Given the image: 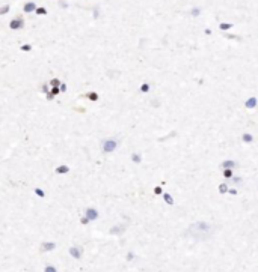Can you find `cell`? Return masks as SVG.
Masks as SVG:
<instances>
[{"mask_svg": "<svg viewBox=\"0 0 258 272\" xmlns=\"http://www.w3.org/2000/svg\"><path fill=\"white\" fill-rule=\"evenodd\" d=\"M190 228L195 232L193 234L196 236L198 233H208V230H210V224H207L205 221H198V222H195Z\"/></svg>", "mask_w": 258, "mask_h": 272, "instance_id": "obj_1", "label": "cell"}, {"mask_svg": "<svg viewBox=\"0 0 258 272\" xmlns=\"http://www.w3.org/2000/svg\"><path fill=\"white\" fill-rule=\"evenodd\" d=\"M11 29H14V30H18V29H21L23 26H24V21H23V18H15V20H12L11 21Z\"/></svg>", "mask_w": 258, "mask_h": 272, "instance_id": "obj_2", "label": "cell"}, {"mask_svg": "<svg viewBox=\"0 0 258 272\" xmlns=\"http://www.w3.org/2000/svg\"><path fill=\"white\" fill-rule=\"evenodd\" d=\"M104 151L106 152H112L115 147H116V141L115 140H107V141H104Z\"/></svg>", "mask_w": 258, "mask_h": 272, "instance_id": "obj_3", "label": "cell"}, {"mask_svg": "<svg viewBox=\"0 0 258 272\" xmlns=\"http://www.w3.org/2000/svg\"><path fill=\"white\" fill-rule=\"evenodd\" d=\"M70 254L74 259H80L82 257V251H80V248H77V247H71L70 248Z\"/></svg>", "mask_w": 258, "mask_h": 272, "instance_id": "obj_4", "label": "cell"}, {"mask_svg": "<svg viewBox=\"0 0 258 272\" xmlns=\"http://www.w3.org/2000/svg\"><path fill=\"white\" fill-rule=\"evenodd\" d=\"M86 217L89 218V220H97L98 212L95 209H92V207H89V209H86Z\"/></svg>", "mask_w": 258, "mask_h": 272, "instance_id": "obj_5", "label": "cell"}, {"mask_svg": "<svg viewBox=\"0 0 258 272\" xmlns=\"http://www.w3.org/2000/svg\"><path fill=\"white\" fill-rule=\"evenodd\" d=\"M24 12H33V11H36L38 8H36V5L33 3V2H29V3H26L24 5Z\"/></svg>", "mask_w": 258, "mask_h": 272, "instance_id": "obj_6", "label": "cell"}, {"mask_svg": "<svg viewBox=\"0 0 258 272\" xmlns=\"http://www.w3.org/2000/svg\"><path fill=\"white\" fill-rule=\"evenodd\" d=\"M55 247H56V245L53 242H49V244H44L43 250H45V251H51V250H55Z\"/></svg>", "mask_w": 258, "mask_h": 272, "instance_id": "obj_7", "label": "cell"}, {"mask_svg": "<svg viewBox=\"0 0 258 272\" xmlns=\"http://www.w3.org/2000/svg\"><path fill=\"white\" fill-rule=\"evenodd\" d=\"M165 200H166V203H169V205H172V203H174L172 197H171L169 194H165Z\"/></svg>", "mask_w": 258, "mask_h": 272, "instance_id": "obj_8", "label": "cell"}, {"mask_svg": "<svg viewBox=\"0 0 258 272\" xmlns=\"http://www.w3.org/2000/svg\"><path fill=\"white\" fill-rule=\"evenodd\" d=\"M36 14H39V15H45V14H47V11H45L44 8H38V9H36Z\"/></svg>", "mask_w": 258, "mask_h": 272, "instance_id": "obj_9", "label": "cell"}, {"mask_svg": "<svg viewBox=\"0 0 258 272\" xmlns=\"http://www.w3.org/2000/svg\"><path fill=\"white\" fill-rule=\"evenodd\" d=\"M44 272H57V271H56V268H55V266H47Z\"/></svg>", "mask_w": 258, "mask_h": 272, "instance_id": "obj_10", "label": "cell"}, {"mask_svg": "<svg viewBox=\"0 0 258 272\" xmlns=\"http://www.w3.org/2000/svg\"><path fill=\"white\" fill-rule=\"evenodd\" d=\"M220 29H222V30H228V29H231V24H220Z\"/></svg>", "mask_w": 258, "mask_h": 272, "instance_id": "obj_11", "label": "cell"}, {"mask_svg": "<svg viewBox=\"0 0 258 272\" xmlns=\"http://www.w3.org/2000/svg\"><path fill=\"white\" fill-rule=\"evenodd\" d=\"M148 90V84H142V92H146Z\"/></svg>", "mask_w": 258, "mask_h": 272, "instance_id": "obj_12", "label": "cell"}, {"mask_svg": "<svg viewBox=\"0 0 258 272\" xmlns=\"http://www.w3.org/2000/svg\"><path fill=\"white\" fill-rule=\"evenodd\" d=\"M36 194H38V195H41V197H44V193H43V191H41V189H36Z\"/></svg>", "mask_w": 258, "mask_h": 272, "instance_id": "obj_13", "label": "cell"}, {"mask_svg": "<svg viewBox=\"0 0 258 272\" xmlns=\"http://www.w3.org/2000/svg\"><path fill=\"white\" fill-rule=\"evenodd\" d=\"M21 48H23V50H26V51H29V50H30V45H23Z\"/></svg>", "mask_w": 258, "mask_h": 272, "instance_id": "obj_14", "label": "cell"}, {"mask_svg": "<svg viewBox=\"0 0 258 272\" xmlns=\"http://www.w3.org/2000/svg\"><path fill=\"white\" fill-rule=\"evenodd\" d=\"M133 257H134V255L131 254V253H128V254H127V260H131V259H133Z\"/></svg>", "mask_w": 258, "mask_h": 272, "instance_id": "obj_15", "label": "cell"}, {"mask_svg": "<svg viewBox=\"0 0 258 272\" xmlns=\"http://www.w3.org/2000/svg\"><path fill=\"white\" fill-rule=\"evenodd\" d=\"M225 191H226V186L222 185V186H220V193H225Z\"/></svg>", "mask_w": 258, "mask_h": 272, "instance_id": "obj_16", "label": "cell"}, {"mask_svg": "<svg viewBox=\"0 0 258 272\" xmlns=\"http://www.w3.org/2000/svg\"><path fill=\"white\" fill-rule=\"evenodd\" d=\"M245 141H251V135L246 134V135H245Z\"/></svg>", "mask_w": 258, "mask_h": 272, "instance_id": "obj_17", "label": "cell"}]
</instances>
